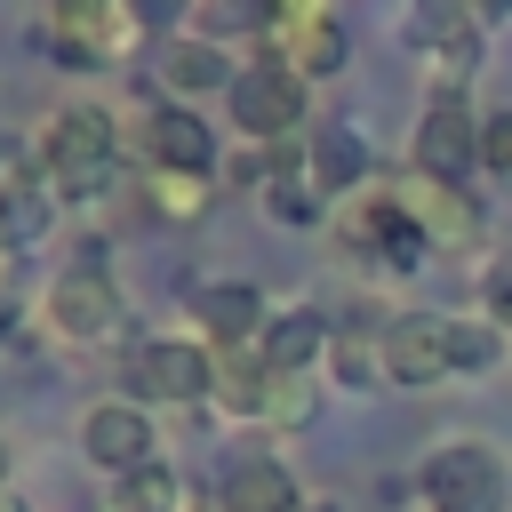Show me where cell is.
Masks as SVG:
<instances>
[{
    "mask_svg": "<svg viewBox=\"0 0 512 512\" xmlns=\"http://www.w3.org/2000/svg\"><path fill=\"white\" fill-rule=\"evenodd\" d=\"M256 200H264V216H272V224H288V232H304V224H320V216H328V200L312 192V176H304V168H280Z\"/></svg>",
    "mask_w": 512,
    "mask_h": 512,
    "instance_id": "23",
    "label": "cell"
},
{
    "mask_svg": "<svg viewBox=\"0 0 512 512\" xmlns=\"http://www.w3.org/2000/svg\"><path fill=\"white\" fill-rule=\"evenodd\" d=\"M416 496H424V512H504L512 504V464H504L496 440L456 432L416 464Z\"/></svg>",
    "mask_w": 512,
    "mask_h": 512,
    "instance_id": "2",
    "label": "cell"
},
{
    "mask_svg": "<svg viewBox=\"0 0 512 512\" xmlns=\"http://www.w3.org/2000/svg\"><path fill=\"white\" fill-rule=\"evenodd\" d=\"M32 160H40V176L56 184V200H96V192H112V176H120V120H112L104 104H64V112H48Z\"/></svg>",
    "mask_w": 512,
    "mask_h": 512,
    "instance_id": "1",
    "label": "cell"
},
{
    "mask_svg": "<svg viewBox=\"0 0 512 512\" xmlns=\"http://www.w3.org/2000/svg\"><path fill=\"white\" fill-rule=\"evenodd\" d=\"M120 384L136 408H200L216 392V352L200 336H136L128 360H120Z\"/></svg>",
    "mask_w": 512,
    "mask_h": 512,
    "instance_id": "4",
    "label": "cell"
},
{
    "mask_svg": "<svg viewBox=\"0 0 512 512\" xmlns=\"http://www.w3.org/2000/svg\"><path fill=\"white\" fill-rule=\"evenodd\" d=\"M208 200H216V176H160V168L144 176V208L168 216V224H200Z\"/></svg>",
    "mask_w": 512,
    "mask_h": 512,
    "instance_id": "22",
    "label": "cell"
},
{
    "mask_svg": "<svg viewBox=\"0 0 512 512\" xmlns=\"http://www.w3.org/2000/svg\"><path fill=\"white\" fill-rule=\"evenodd\" d=\"M40 312H48V336H64V344H112L128 328V296L104 264H64L40 296Z\"/></svg>",
    "mask_w": 512,
    "mask_h": 512,
    "instance_id": "6",
    "label": "cell"
},
{
    "mask_svg": "<svg viewBox=\"0 0 512 512\" xmlns=\"http://www.w3.org/2000/svg\"><path fill=\"white\" fill-rule=\"evenodd\" d=\"M328 368H336V384H352V392H384V352H376V328H336Z\"/></svg>",
    "mask_w": 512,
    "mask_h": 512,
    "instance_id": "24",
    "label": "cell"
},
{
    "mask_svg": "<svg viewBox=\"0 0 512 512\" xmlns=\"http://www.w3.org/2000/svg\"><path fill=\"white\" fill-rule=\"evenodd\" d=\"M136 32H144V24H136L128 8H104V0H96V8L80 0V8H56V16H48V40H56V56H64L72 72L120 64V56L136 48Z\"/></svg>",
    "mask_w": 512,
    "mask_h": 512,
    "instance_id": "12",
    "label": "cell"
},
{
    "mask_svg": "<svg viewBox=\"0 0 512 512\" xmlns=\"http://www.w3.org/2000/svg\"><path fill=\"white\" fill-rule=\"evenodd\" d=\"M80 456H88L96 472H112V480H128V472L160 464L152 408H136L128 392H112V400H88V416H80Z\"/></svg>",
    "mask_w": 512,
    "mask_h": 512,
    "instance_id": "9",
    "label": "cell"
},
{
    "mask_svg": "<svg viewBox=\"0 0 512 512\" xmlns=\"http://www.w3.org/2000/svg\"><path fill=\"white\" fill-rule=\"evenodd\" d=\"M336 240H344L352 256L384 264V272H416V264L432 256V240H424V224L408 216V200H400V192H376V184H368L360 200H344Z\"/></svg>",
    "mask_w": 512,
    "mask_h": 512,
    "instance_id": "7",
    "label": "cell"
},
{
    "mask_svg": "<svg viewBox=\"0 0 512 512\" xmlns=\"http://www.w3.org/2000/svg\"><path fill=\"white\" fill-rule=\"evenodd\" d=\"M112 512H184V480L168 464H144L128 480H112Z\"/></svg>",
    "mask_w": 512,
    "mask_h": 512,
    "instance_id": "25",
    "label": "cell"
},
{
    "mask_svg": "<svg viewBox=\"0 0 512 512\" xmlns=\"http://www.w3.org/2000/svg\"><path fill=\"white\" fill-rule=\"evenodd\" d=\"M184 304H192L208 352H248V344L264 336V320H272V304H264L248 280H192Z\"/></svg>",
    "mask_w": 512,
    "mask_h": 512,
    "instance_id": "14",
    "label": "cell"
},
{
    "mask_svg": "<svg viewBox=\"0 0 512 512\" xmlns=\"http://www.w3.org/2000/svg\"><path fill=\"white\" fill-rule=\"evenodd\" d=\"M232 32H272V8H256V0H232V8H192V40H208V48H224Z\"/></svg>",
    "mask_w": 512,
    "mask_h": 512,
    "instance_id": "28",
    "label": "cell"
},
{
    "mask_svg": "<svg viewBox=\"0 0 512 512\" xmlns=\"http://www.w3.org/2000/svg\"><path fill=\"white\" fill-rule=\"evenodd\" d=\"M392 32H400V48L416 64H440V72H472L480 48H488V24L464 0H416V8H400Z\"/></svg>",
    "mask_w": 512,
    "mask_h": 512,
    "instance_id": "10",
    "label": "cell"
},
{
    "mask_svg": "<svg viewBox=\"0 0 512 512\" xmlns=\"http://www.w3.org/2000/svg\"><path fill=\"white\" fill-rule=\"evenodd\" d=\"M400 200H408V216L424 224L432 248H472V240H480V208L464 200V184H424V176H408Z\"/></svg>",
    "mask_w": 512,
    "mask_h": 512,
    "instance_id": "20",
    "label": "cell"
},
{
    "mask_svg": "<svg viewBox=\"0 0 512 512\" xmlns=\"http://www.w3.org/2000/svg\"><path fill=\"white\" fill-rule=\"evenodd\" d=\"M304 512H344V504L336 496H304Z\"/></svg>",
    "mask_w": 512,
    "mask_h": 512,
    "instance_id": "32",
    "label": "cell"
},
{
    "mask_svg": "<svg viewBox=\"0 0 512 512\" xmlns=\"http://www.w3.org/2000/svg\"><path fill=\"white\" fill-rule=\"evenodd\" d=\"M472 168H480V112H472L456 88H440V96L416 112L408 176H424V184H464Z\"/></svg>",
    "mask_w": 512,
    "mask_h": 512,
    "instance_id": "8",
    "label": "cell"
},
{
    "mask_svg": "<svg viewBox=\"0 0 512 512\" xmlns=\"http://www.w3.org/2000/svg\"><path fill=\"white\" fill-rule=\"evenodd\" d=\"M448 360H456V376H488L504 360V328L496 320H448Z\"/></svg>",
    "mask_w": 512,
    "mask_h": 512,
    "instance_id": "26",
    "label": "cell"
},
{
    "mask_svg": "<svg viewBox=\"0 0 512 512\" xmlns=\"http://www.w3.org/2000/svg\"><path fill=\"white\" fill-rule=\"evenodd\" d=\"M232 56L224 48H208V40H192V32H168L160 48H152V80L168 88V104H200V96H216V88H232Z\"/></svg>",
    "mask_w": 512,
    "mask_h": 512,
    "instance_id": "17",
    "label": "cell"
},
{
    "mask_svg": "<svg viewBox=\"0 0 512 512\" xmlns=\"http://www.w3.org/2000/svg\"><path fill=\"white\" fill-rule=\"evenodd\" d=\"M216 512H304V488L280 456H232L224 480H216Z\"/></svg>",
    "mask_w": 512,
    "mask_h": 512,
    "instance_id": "19",
    "label": "cell"
},
{
    "mask_svg": "<svg viewBox=\"0 0 512 512\" xmlns=\"http://www.w3.org/2000/svg\"><path fill=\"white\" fill-rule=\"evenodd\" d=\"M320 416V384L312 376H272V392H264V432H304Z\"/></svg>",
    "mask_w": 512,
    "mask_h": 512,
    "instance_id": "27",
    "label": "cell"
},
{
    "mask_svg": "<svg viewBox=\"0 0 512 512\" xmlns=\"http://www.w3.org/2000/svg\"><path fill=\"white\" fill-rule=\"evenodd\" d=\"M480 168H488V176H512V112L480 120Z\"/></svg>",
    "mask_w": 512,
    "mask_h": 512,
    "instance_id": "29",
    "label": "cell"
},
{
    "mask_svg": "<svg viewBox=\"0 0 512 512\" xmlns=\"http://www.w3.org/2000/svg\"><path fill=\"white\" fill-rule=\"evenodd\" d=\"M224 112H232V128H240L256 152H288V136L312 120V88H304L288 64L248 56V64L232 72V88H224Z\"/></svg>",
    "mask_w": 512,
    "mask_h": 512,
    "instance_id": "3",
    "label": "cell"
},
{
    "mask_svg": "<svg viewBox=\"0 0 512 512\" xmlns=\"http://www.w3.org/2000/svg\"><path fill=\"white\" fill-rule=\"evenodd\" d=\"M0 496H8V440H0Z\"/></svg>",
    "mask_w": 512,
    "mask_h": 512,
    "instance_id": "33",
    "label": "cell"
},
{
    "mask_svg": "<svg viewBox=\"0 0 512 512\" xmlns=\"http://www.w3.org/2000/svg\"><path fill=\"white\" fill-rule=\"evenodd\" d=\"M8 336H16V296H8V280H0V352H8Z\"/></svg>",
    "mask_w": 512,
    "mask_h": 512,
    "instance_id": "31",
    "label": "cell"
},
{
    "mask_svg": "<svg viewBox=\"0 0 512 512\" xmlns=\"http://www.w3.org/2000/svg\"><path fill=\"white\" fill-rule=\"evenodd\" d=\"M480 304H488V320L512 336V256H496V264H488V280H480Z\"/></svg>",
    "mask_w": 512,
    "mask_h": 512,
    "instance_id": "30",
    "label": "cell"
},
{
    "mask_svg": "<svg viewBox=\"0 0 512 512\" xmlns=\"http://www.w3.org/2000/svg\"><path fill=\"white\" fill-rule=\"evenodd\" d=\"M56 184L40 176V160L32 152H8V168H0V256H24V248H40L48 240V224H56Z\"/></svg>",
    "mask_w": 512,
    "mask_h": 512,
    "instance_id": "15",
    "label": "cell"
},
{
    "mask_svg": "<svg viewBox=\"0 0 512 512\" xmlns=\"http://www.w3.org/2000/svg\"><path fill=\"white\" fill-rule=\"evenodd\" d=\"M0 168H8V152H0Z\"/></svg>",
    "mask_w": 512,
    "mask_h": 512,
    "instance_id": "35",
    "label": "cell"
},
{
    "mask_svg": "<svg viewBox=\"0 0 512 512\" xmlns=\"http://www.w3.org/2000/svg\"><path fill=\"white\" fill-rule=\"evenodd\" d=\"M136 144H144V168L160 176H216V128L200 120V104H152Z\"/></svg>",
    "mask_w": 512,
    "mask_h": 512,
    "instance_id": "13",
    "label": "cell"
},
{
    "mask_svg": "<svg viewBox=\"0 0 512 512\" xmlns=\"http://www.w3.org/2000/svg\"><path fill=\"white\" fill-rule=\"evenodd\" d=\"M368 168H376V152H368V136L352 128V120H328V128H312L304 136V176H312V192L336 208V200H360L368 192Z\"/></svg>",
    "mask_w": 512,
    "mask_h": 512,
    "instance_id": "16",
    "label": "cell"
},
{
    "mask_svg": "<svg viewBox=\"0 0 512 512\" xmlns=\"http://www.w3.org/2000/svg\"><path fill=\"white\" fill-rule=\"evenodd\" d=\"M264 392H272V368H264V352L248 344V352H216V408L224 416H240V424H264Z\"/></svg>",
    "mask_w": 512,
    "mask_h": 512,
    "instance_id": "21",
    "label": "cell"
},
{
    "mask_svg": "<svg viewBox=\"0 0 512 512\" xmlns=\"http://www.w3.org/2000/svg\"><path fill=\"white\" fill-rule=\"evenodd\" d=\"M264 56H272V64H288L304 88H312V80H336V72H344V56H352V24H344L328 0H288V8H272Z\"/></svg>",
    "mask_w": 512,
    "mask_h": 512,
    "instance_id": "5",
    "label": "cell"
},
{
    "mask_svg": "<svg viewBox=\"0 0 512 512\" xmlns=\"http://www.w3.org/2000/svg\"><path fill=\"white\" fill-rule=\"evenodd\" d=\"M0 512H32V504H16V496H0Z\"/></svg>",
    "mask_w": 512,
    "mask_h": 512,
    "instance_id": "34",
    "label": "cell"
},
{
    "mask_svg": "<svg viewBox=\"0 0 512 512\" xmlns=\"http://www.w3.org/2000/svg\"><path fill=\"white\" fill-rule=\"evenodd\" d=\"M328 344H336V320L320 304H280L264 320V336H256L272 376H312V360H328Z\"/></svg>",
    "mask_w": 512,
    "mask_h": 512,
    "instance_id": "18",
    "label": "cell"
},
{
    "mask_svg": "<svg viewBox=\"0 0 512 512\" xmlns=\"http://www.w3.org/2000/svg\"><path fill=\"white\" fill-rule=\"evenodd\" d=\"M376 352H384V384H408V392L456 376V360H448V312H392V320H376Z\"/></svg>",
    "mask_w": 512,
    "mask_h": 512,
    "instance_id": "11",
    "label": "cell"
}]
</instances>
